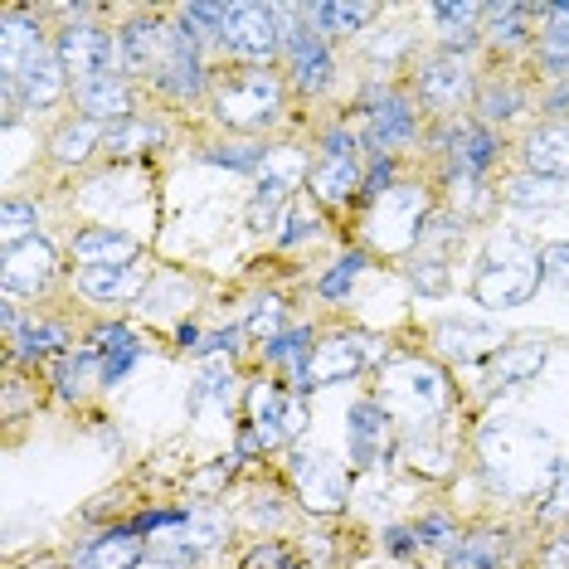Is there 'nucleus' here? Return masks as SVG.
<instances>
[{
    "label": "nucleus",
    "instance_id": "14",
    "mask_svg": "<svg viewBox=\"0 0 569 569\" xmlns=\"http://www.w3.org/2000/svg\"><path fill=\"white\" fill-rule=\"evenodd\" d=\"M307 176H312V171H307V151H302V147H268V151H263V166H258L253 214L278 210V204L288 200Z\"/></svg>",
    "mask_w": 569,
    "mask_h": 569
},
{
    "label": "nucleus",
    "instance_id": "55",
    "mask_svg": "<svg viewBox=\"0 0 569 569\" xmlns=\"http://www.w3.org/2000/svg\"><path fill=\"white\" fill-rule=\"evenodd\" d=\"M419 546H423V540H419V530H413V526H390V530H385V550H390V555H413Z\"/></svg>",
    "mask_w": 569,
    "mask_h": 569
},
{
    "label": "nucleus",
    "instance_id": "11",
    "mask_svg": "<svg viewBox=\"0 0 569 569\" xmlns=\"http://www.w3.org/2000/svg\"><path fill=\"white\" fill-rule=\"evenodd\" d=\"M118 49L127 79H161L166 59H171V24H161L157 16H137L132 24H122Z\"/></svg>",
    "mask_w": 569,
    "mask_h": 569
},
{
    "label": "nucleus",
    "instance_id": "5",
    "mask_svg": "<svg viewBox=\"0 0 569 569\" xmlns=\"http://www.w3.org/2000/svg\"><path fill=\"white\" fill-rule=\"evenodd\" d=\"M423 224H429V196H423V186H395L390 196L370 200L366 229L385 249H409V243H419Z\"/></svg>",
    "mask_w": 569,
    "mask_h": 569
},
{
    "label": "nucleus",
    "instance_id": "18",
    "mask_svg": "<svg viewBox=\"0 0 569 569\" xmlns=\"http://www.w3.org/2000/svg\"><path fill=\"white\" fill-rule=\"evenodd\" d=\"M16 93H20V102H24L30 112H49L63 93H69V73H63L54 44L40 49V54L24 63V73L16 79Z\"/></svg>",
    "mask_w": 569,
    "mask_h": 569
},
{
    "label": "nucleus",
    "instance_id": "17",
    "mask_svg": "<svg viewBox=\"0 0 569 569\" xmlns=\"http://www.w3.org/2000/svg\"><path fill=\"white\" fill-rule=\"evenodd\" d=\"M292 477H297V487H302V497H307V507H317V511H336L346 501V468L341 462H331V458H321V452H297L292 458Z\"/></svg>",
    "mask_w": 569,
    "mask_h": 569
},
{
    "label": "nucleus",
    "instance_id": "49",
    "mask_svg": "<svg viewBox=\"0 0 569 569\" xmlns=\"http://www.w3.org/2000/svg\"><path fill=\"white\" fill-rule=\"evenodd\" d=\"M546 516H565L569 521V458H560L550 468V497H546Z\"/></svg>",
    "mask_w": 569,
    "mask_h": 569
},
{
    "label": "nucleus",
    "instance_id": "24",
    "mask_svg": "<svg viewBox=\"0 0 569 569\" xmlns=\"http://www.w3.org/2000/svg\"><path fill=\"white\" fill-rule=\"evenodd\" d=\"M521 161H526L530 176H555V180H565V176H569V122H540L536 132L526 137Z\"/></svg>",
    "mask_w": 569,
    "mask_h": 569
},
{
    "label": "nucleus",
    "instance_id": "10",
    "mask_svg": "<svg viewBox=\"0 0 569 569\" xmlns=\"http://www.w3.org/2000/svg\"><path fill=\"white\" fill-rule=\"evenodd\" d=\"M54 273H59V253H54V243H49L44 234L0 249V282H6V292L40 297L49 282H54Z\"/></svg>",
    "mask_w": 569,
    "mask_h": 569
},
{
    "label": "nucleus",
    "instance_id": "21",
    "mask_svg": "<svg viewBox=\"0 0 569 569\" xmlns=\"http://www.w3.org/2000/svg\"><path fill=\"white\" fill-rule=\"evenodd\" d=\"M73 102H79V118L98 122V127L132 118V88H127V73H102V79L73 88Z\"/></svg>",
    "mask_w": 569,
    "mask_h": 569
},
{
    "label": "nucleus",
    "instance_id": "35",
    "mask_svg": "<svg viewBox=\"0 0 569 569\" xmlns=\"http://www.w3.org/2000/svg\"><path fill=\"white\" fill-rule=\"evenodd\" d=\"M521 108H526V93L511 79H487L477 88V122H487V127L511 122Z\"/></svg>",
    "mask_w": 569,
    "mask_h": 569
},
{
    "label": "nucleus",
    "instance_id": "36",
    "mask_svg": "<svg viewBox=\"0 0 569 569\" xmlns=\"http://www.w3.org/2000/svg\"><path fill=\"white\" fill-rule=\"evenodd\" d=\"M88 385H102V356L93 346H83V351L59 360V395L63 399H83Z\"/></svg>",
    "mask_w": 569,
    "mask_h": 569
},
{
    "label": "nucleus",
    "instance_id": "2",
    "mask_svg": "<svg viewBox=\"0 0 569 569\" xmlns=\"http://www.w3.org/2000/svg\"><path fill=\"white\" fill-rule=\"evenodd\" d=\"M288 88L273 69H234L214 83V118L229 132H263L282 118Z\"/></svg>",
    "mask_w": 569,
    "mask_h": 569
},
{
    "label": "nucleus",
    "instance_id": "1",
    "mask_svg": "<svg viewBox=\"0 0 569 569\" xmlns=\"http://www.w3.org/2000/svg\"><path fill=\"white\" fill-rule=\"evenodd\" d=\"M540 278H546V268H540L536 243L521 234H497L487 243L482 268L472 278V297L482 307H526L536 297Z\"/></svg>",
    "mask_w": 569,
    "mask_h": 569
},
{
    "label": "nucleus",
    "instance_id": "19",
    "mask_svg": "<svg viewBox=\"0 0 569 569\" xmlns=\"http://www.w3.org/2000/svg\"><path fill=\"white\" fill-rule=\"evenodd\" d=\"M433 346H438V356H448V360H482V356H497L501 346V331L497 327H487V321H458V317H448V321H438L433 327Z\"/></svg>",
    "mask_w": 569,
    "mask_h": 569
},
{
    "label": "nucleus",
    "instance_id": "22",
    "mask_svg": "<svg viewBox=\"0 0 569 569\" xmlns=\"http://www.w3.org/2000/svg\"><path fill=\"white\" fill-rule=\"evenodd\" d=\"M224 536H229V521L219 511H190L186 526H176L161 536V555L176 565H186V560H200L204 550H214Z\"/></svg>",
    "mask_w": 569,
    "mask_h": 569
},
{
    "label": "nucleus",
    "instance_id": "38",
    "mask_svg": "<svg viewBox=\"0 0 569 569\" xmlns=\"http://www.w3.org/2000/svg\"><path fill=\"white\" fill-rule=\"evenodd\" d=\"M69 346V331L59 321H44V317H30L24 331L16 336V356L20 360H44V356H59Z\"/></svg>",
    "mask_w": 569,
    "mask_h": 569
},
{
    "label": "nucleus",
    "instance_id": "3",
    "mask_svg": "<svg viewBox=\"0 0 569 569\" xmlns=\"http://www.w3.org/2000/svg\"><path fill=\"white\" fill-rule=\"evenodd\" d=\"M54 49H59V63H63V73H69L73 88L93 83L102 73H122V49L102 24H88V20L63 24L54 34Z\"/></svg>",
    "mask_w": 569,
    "mask_h": 569
},
{
    "label": "nucleus",
    "instance_id": "25",
    "mask_svg": "<svg viewBox=\"0 0 569 569\" xmlns=\"http://www.w3.org/2000/svg\"><path fill=\"white\" fill-rule=\"evenodd\" d=\"M147 555H141V536L137 530H102L98 540H88V546L73 555V569H137Z\"/></svg>",
    "mask_w": 569,
    "mask_h": 569
},
{
    "label": "nucleus",
    "instance_id": "39",
    "mask_svg": "<svg viewBox=\"0 0 569 569\" xmlns=\"http://www.w3.org/2000/svg\"><path fill=\"white\" fill-rule=\"evenodd\" d=\"M312 10V24L321 30V40H341V34H356L360 24H370L380 16V6H307Z\"/></svg>",
    "mask_w": 569,
    "mask_h": 569
},
{
    "label": "nucleus",
    "instance_id": "45",
    "mask_svg": "<svg viewBox=\"0 0 569 569\" xmlns=\"http://www.w3.org/2000/svg\"><path fill=\"white\" fill-rule=\"evenodd\" d=\"M263 151L268 147H253V141H229V147H210V151H204V161L234 166V171H258V166H263Z\"/></svg>",
    "mask_w": 569,
    "mask_h": 569
},
{
    "label": "nucleus",
    "instance_id": "33",
    "mask_svg": "<svg viewBox=\"0 0 569 569\" xmlns=\"http://www.w3.org/2000/svg\"><path fill=\"white\" fill-rule=\"evenodd\" d=\"M507 204H516V210H560V204H569V180L521 171L507 180Z\"/></svg>",
    "mask_w": 569,
    "mask_h": 569
},
{
    "label": "nucleus",
    "instance_id": "30",
    "mask_svg": "<svg viewBox=\"0 0 569 569\" xmlns=\"http://www.w3.org/2000/svg\"><path fill=\"white\" fill-rule=\"evenodd\" d=\"M429 16L438 20V34H443V54L452 59H462L468 49L482 40V16H487V6H433Z\"/></svg>",
    "mask_w": 569,
    "mask_h": 569
},
{
    "label": "nucleus",
    "instance_id": "40",
    "mask_svg": "<svg viewBox=\"0 0 569 569\" xmlns=\"http://www.w3.org/2000/svg\"><path fill=\"white\" fill-rule=\"evenodd\" d=\"M536 16H540V10L511 6V0H507V6H487V16H482V20H487V30H482V34H487L491 44H507V49H511V44H521L526 34H530L526 24L536 20Z\"/></svg>",
    "mask_w": 569,
    "mask_h": 569
},
{
    "label": "nucleus",
    "instance_id": "61",
    "mask_svg": "<svg viewBox=\"0 0 569 569\" xmlns=\"http://www.w3.org/2000/svg\"><path fill=\"white\" fill-rule=\"evenodd\" d=\"M34 569H63V565H54V560H49V565H34Z\"/></svg>",
    "mask_w": 569,
    "mask_h": 569
},
{
    "label": "nucleus",
    "instance_id": "52",
    "mask_svg": "<svg viewBox=\"0 0 569 569\" xmlns=\"http://www.w3.org/2000/svg\"><path fill=\"white\" fill-rule=\"evenodd\" d=\"M540 268H546V278L555 288L569 292V243H546V249H540Z\"/></svg>",
    "mask_w": 569,
    "mask_h": 569
},
{
    "label": "nucleus",
    "instance_id": "31",
    "mask_svg": "<svg viewBox=\"0 0 569 569\" xmlns=\"http://www.w3.org/2000/svg\"><path fill=\"white\" fill-rule=\"evenodd\" d=\"M161 127L157 122H147V118H122V122H112L108 132H102V151H108L112 161H137V157H147V151H157L161 147Z\"/></svg>",
    "mask_w": 569,
    "mask_h": 569
},
{
    "label": "nucleus",
    "instance_id": "59",
    "mask_svg": "<svg viewBox=\"0 0 569 569\" xmlns=\"http://www.w3.org/2000/svg\"><path fill=\"white\" fill-rule=\"evenodd\" d=\"M550 122H569V83H555V93L546 98Z\"/></svg>",
    "mask_w": 569,
    "mask_h": 569
},
{
    "label": "nucleus",
    "instance_id": "57",
    "mask_svg": "<svg viewBox=\"0 0 569 569\" xmlns=\"http://www.w3.org/2000/svg\"><path fill=\"white\" fill-rule=\"evenodd\" d=\"M540 569H569V530H565V536H555L546 546V555H540Z\"/></svg>",
    "mask_w": 569,
    "mask_h": 569
},
{
    "label": "nucleus",
    "instance_id": "26",
    "mask_svg": "<svg viewBox=\"0 0 569 569\" xmlns=\"http://www.w3.org/2000/svg\"><path fill=\"white\" fill-rule=\"evenodd\" d=\"M546 356H550L546 336H516V341H507L497 356H491V380H497V385H526V380H536L540 366H546Z\"/></svg>",
    "mask_w": 569,
    "mask_h": 569
},
{
    "label": "nucleus",
    "instance_id": "23",
    "mask_svg": "<svg viewBox=\"0 0 569 569\" xmlns=\"http://www.w3.org/2000/svg\"><path fill=\"white\" fill-rule=\"evenodd\" d=\"M79 292L98 307H118L147 292V268L141 263H122V268H83L79 273Z\"/></svg>",
    "mask_w": 569,
    "mask_h": 569
},
{
    "label": "nucleus",
    "instance_id": "16",
    "mask_svg": "<svg viewBox=\"0 0 569 569\" xmlns=\"http://www.w3.org/2000/svg\"><path fill=\"white\" fill-rule=\"evenodd\" d=\"M40 49H49L40 20L30 10H6L0 16V83H16L24 73V63L40 54Z\"/></svg>",
    "mask_w": 569,
    "mask_h": 569
},
{
    "label": "nucleus",
    "instance_id": "46",
    "mask_svg": "<svg viewBox=\"0 0 569 569\" xmlns=\"http://www.w3.org/2000/svg\"><path fill=\"white\" fill-rule=\"evenodd\" d=\"M229 385H234V375H229V366H210L196 380V390H190V409H204L210 399H224L229 405Z\"/></svg>",
    "mask_w": 569,
    "mask_h": 569
},
{
    "label": "nucleus",
    "instance_id": "48",
    "mask_svg": "<svg viewBox=\"0 0 569 569\" xmlns=\"http://www.w3.org/2000/svg\"><path fill=\"white\" fill-rule=\"evenodd\" d=\"M395 190V157H375L366 171V186H360V200H380Z\"/></svg>",
    "mask_w": 569,
    "mask_h": 569
},
{
    "label": "nucleus",
    "instance_id": "53",
    "mask_svg": "<svg viewBox=\"0 0 569 569\" xmlns=\"http://www.w3.org/2000/svg\"><path fill=\"white\" fill-rule=\"evenodd\" d=\"M321 157H331V161L356 157V132H351V127H346V122L327 127V137H321Z\"/></svg>",
    "mask_w": 569,
    "mask_h": 569
},
{
    "label": "nucleus",
    "instance_id": "27",
    "mask_svg": "<svg viewBox=\"0 0 569 569\" xmlns=\"http://www.w3.org/2000/svg\"><path fill=\"white\" fill-rule=\"evenodd\" d=\"M395 390H390V399H399V395H409V405H413V413H433V409H443L448 405V380H443V370H433V366H423V360H399L395 366Z\"/></svg>",
    "mask_w": 569,
    "mask_h": 569
},
{
    "label": "nucleus",
    "instance_id": "42",
    "mask_svg": "<svg viewBox=\"0 0 569 569\" xmlns=\"http://www.w3.org/2000/svg\"><path fill=\"white\" fill-rule=\"evenodd\" d=\"M331 83H336V59H331V49H317V54H307V59L292 63V88H297V93L317 98V93H327Z\"/></svg>",
    "mask_w": 569,
    "mask_h": 569
},
{
    "label": "nucleus",
    "instance_id": "54",
    "mask_svg": "<svg viewBox=\"0 0 569 569\" xmlns=\"http://www.w3.org/2000/svg\"><path fill=\"white\" fill-rule=\"evenodd\" d=\"M278 327H282V302H263V307L253 312V321H249V331H253V336H268V341L278 336Z\"/></svg>",
    "mask_w": 569,
    "mask_h": 569
},
{
    "label": "nucleus",
    "instance_id": "32",
    "mask_svg": "<svg viewBox=\"0 0 569 569\" xmlns=\"http://www.w3.org/2000/svg\"><path fill=\"white\" fill-rule=\"evenodd\" d=\"M507 560V536L501 530H472L448 546V569H501Z\"/></svg>",
    "mask_w": 569,
    "mask_h": 569
},
{
    "label": "nucleus",
    "instance_id": "12",
    "mask_svg": "<svg viewBox=\"0 0 569 569\" xmlns=\"http://www.w3.org/2000/svg\"><path fill=\"white\" fill-rule=\"evenodd\" d=\"M390 409L385 399H360L346 413V452H351L356 468H380L390 458Z\"/></svg>",
    "mask_w": 569,
    "mask_h": 569
},
{
    "label": "nucleus",
    "instance_id": "34",
    "mask_svg": "<svg viewBox=\"0 0 569 569\" xmlns=\"http://www.w3.org/2000/svg\"><path fill=\"white\" fill-rule=\"evenodd\" d=\"M102 132H108V127H98V122H88V118L63 122L59 132H54V141H49V151H54L59 166H83L93 151H102Z\"/></svg>",
    "mask_w": 569,
    "mask_h": 569
},
{
    "label": "nucleus",
    "instance_id": "51",
    "mask_svg": "<svg viewBox=\"0 0 569 569\" xmlns=\"http://www.w3.org/2000/svg\"><path fill=\"white\" fill-rule=\"evenodd\" d=\"M409 278H413V288H423L429 297H443L448 292V273H443V263H438V258H423V263H413Z\"/></svg>",
    "mask_w": 569,
    "mask_h": 569
},
{
    "label": "nucleus",
    "instance_id": "47",
    "mask_svg": "<svg viewBox=\"0 0 569 569\" xmlns=\"http://www.w3.org/2000/svg\"><path fill=\"white\" fill-rule=\"evenodd\" d=\"M88 346L102 356V360H112V356H122V351H132L137 346V336L122 327V321H112V327H98L93 336H88Z\"/></svg>",
    "mask_w": 569,
    "mask_h": 569
},
{
    "label": "nucleus",
    "instance_id": "37",
    "mask_svg": "<svg viewBox=\"0 0 569 569\" xmlns=\"http://www.w3.org/2000/svg\"><path fill=\"white\" fill-rule=\"evenodd\" d=\"M307 346H312V327H292V331H278L273 341H263V356L273 360V366H292V390H302Z\"/></svg>",
    "mask_w": 569,
    "mask_h": 569
},
{
    "label": "nucleus",
    "instance_id": "41",
    "mask_svg": "<svg viewBox=\"0 0 569 569\" xmlns=\"http://www.w3.org/2000/svg\"><path fill=\"white\" fill-rule=\"evenodd\" d=\"M366 263H370V258H366V249H351V253H341V258H336V263L327 268V273H321L317 292L327 297V302H341V297L356 288V278L366 273Z\"/></svg>",
    "mask_w": 569,
    "mask_h": 569
},
{
    "label": "nucleus",
    "instance_id": "20",
    "mask_svg": "<svg viewBox=\"0 0 569 569\" xmlns=\"http://www.w3.org/2000/svg\"><path fill=\"white\" fill-rule=\"evenodd\" d=\"M73 258L83 268H122V263H141V239L112 224H93L73 239Z\"/></svg>",
    "mask_w": 569,
    "mask_h": 569
},
{
    "label": "nucleus",
    "instance_id": "44",
    "mask_svg": "<svg viewBox=\"0 0 569 569\" xmlns=\"http://www.w3.org/2000/svg\"><path fill=\"white\" fill-rule=\"evenodd\" d=\"M224 20H229V6H186L180 10V24H186L190 34H196L200 44H219V34H224Z\"/></svg>",
    "mask_w": 569,
    "mask_h": 569
},
{
    "label": "nucleus",
    "instance_id": "7",
    "mask_svg": "<svg viewBox=\"0 0 569 569\" xmlns=\"http://www.w3.org/2000/svg\"><path fill=\"white\" fill-rule=\"evenodd\" d=\"M302 429H307L302 399L288 395L273 380L258 385L253 399H249V433L258 438V448H282V443H292Z\"/></svg>",
    "mask_w": 569,
    "mask_h": 569
},
{
    "label": "nucleus",
    "instance_id": "50",
    "mask_svg": "<svg viewBox=\"0 0 569 569\" xmlns=\"http://www.w3.org/2000/svg\"><path fill=\"white\" fill-rule=\"evenodd\" d=\"M243 569H297V560H292L288 546H278V540H263L258 550H249Z\"/></svg>",
    "mask_w": 569,
    "mask_h": 569
},
{
    "label": "nucleus",
    "instance_id": "58",
    "mask_svg": "<svg viewBox=\"0 0 569 569\" xmlns=\"http://www.w3.org/2000/svg\"><path fill=\"white\" fill-rule=\"evenodd\" d=\"M234 346H239V331H214V336H204V346H200V356H234Z\"/></svg>",
    "mask_w": 569,
    "mask_h": 569
},
{
    "label": "nucleus",
    "instance_id": "43",
    "mask_svg": "<svg viewBox=\"0 0 569 569\" xmlns=\"http://www.w3.org/2000/svg\"><path fill=\"white\" fill-rule=\"evenodd\" d=\"M0 234H6V249H10V243L34 239V234H40V210H34L30 200L10 196L6 204H0Z\"/></svg>",
    "mask_w": 569,
    "mask_h": 569
},
{
    "label": "nucleus",
    "instance_id": "9",
    "mask_svg": "<svg viewBox=\"0 0 569 569\" xmlns=\"http://www.w3.org/2000/svg\"><path fill=\"white\" fill-rule=\"evenodd\" d=\"M366 360H370V341H366V336L336 331V336H327V341L312 346V356H307V375H302V390H297V395L327 390V385L351 380V375L366 370Z\"/></svg>",
    "mask_w": 569,
    "mask_h": 569
},
{
    "label": "nucleus",
    "instance_id": "56",
    "mask_svg": "<svg viewBox=\"0 0 569 569\" xmlns=\"http://www.w3.org/2000/svg\"><path fill=\"white\" fill-rule=\"evenodd\" d=\"M312 229H317L312 214H307V210H292V214H288V229L278 234V243H302L307 234H312Z\"/></svg>",
    "mask_w": 569,
    "mask_h": 569
},
{
    "label": "nucleus",
    "instance_id": "6",
    "mask_svg": "<svg viewBox=\"0 0 569 569\" xmlns=\"http://www.w3.org/2000/svg\"><path fill=\"white\" fill-rule=\"evenodd\" d=\"M360 122H366V147L375 157H390V151L409 147V141L419 137L413 98L395 93V88H370L366 102H360Z\"/></svg>",
    "mask_w": 569,
    "mask_h": 569
},
{
    "label": "nucleus",
    "instance_id": "8",
    "mask_svg": "<svg viewBox=\"0 0 569 569\" xmlns=\"http://www.w3.org/2000/svg\"><path fill=\"white\" fill-rule=\"evenodd\" d=\"M413 98H419L429 112H458L462 102H477V83H472L468 59H452V54L423 59L419 73H413Z\"/></svg>",
    "mask_w": 569,
    "mask_h": 569
},
{
    "label": "nucleus",
    "instance_id": "28",
    "mask_svg": "<svg viewBox=\"0 0 569 569\" xmlns=\"http://www.w3.org/2000/svg\"><path fill=\"white\" fill-rule=\"evenodd\" d=\"M307 186H312V196H317L321 204H346V200H356L360 186H366L360 157H341V161L321 157V161L312 166V176H307Z\"/></svg>",
    "mask_w": 569,
    "mask_h": 569
},
{
    "label": "nucleus",
    "instance_id": "4",
    "mask_svg": "<svg viewBox=\"0 0 569 569\" xmlns=\"http://www.w3.org/2000/svg\"><path fill=\"white\" fill-rule=\"evenodd\" d=\"M219 44H224V54L239 59L243 69H273V59L282 54L273 6H229Z\"/></svg>",
    "mask_w": 569,
    "mask_h": 569
},
{
    "label": "nucleus",
    "instance_id": "60",
    "mask_svg": "<svg viewBox=\"0 0 569 569\" xmlns=\"http://www.w3.org/2000/svg\"><path fill=\"white\" fill-rule=\"evenodd\" d=\"M137 569H186V565H176V560H166V555H151V560H141Z\"/></svg>",
    "mask_w": 569,
    "mask_h": 569
},
{
    "label": "nucleus",
    "instance_id": "29",
    "mask_svg": "<svg viewBox=\"0 0 569 569\" xmlns=\"http://www.w3.org/2000/svg\"><path fill=\"white\" fill-rule=\"evenodd\" d=\"M550 24L536 40V63L550 73L555 83H569V6H546L540 10Z\"/></svg>",
    "mask_w": 569,
    "mask_h": 569
},
{
    "label": "nucleus",
    "instance_id": "13",
    "mask_svg": "<svg viewBox=\"0 0 569 569\" xmlns=\"http://www.w3.org/2000/svg\"><path fill=\"white\" fill-rule=\"evenodd\" d=\"M438 151H448V161H452L458 176H482V171H491V161H497L501 141L487 122H462L458 118L438 132Z\"/></svg>",
    "mask_w": 569,
    "mask_h": 569
},
{
    "label": "nucleus",
    "instance_id": "15",
    "mask_svg": "<svg viewBox=\"0 0 569 569\" xmlns=\"http://www.w3.org/2000/svg\"><path fill=\"white\" fill-rule=\"evenodd\" d=\"M204 83H210V79H204L200 40L186 30V24H171V59H166L157 88L166 98H176V102H190V98L204 93Z\"/></svg>",
    "mask_w": 569,
    "mask_h": 569
}]
</instances>
